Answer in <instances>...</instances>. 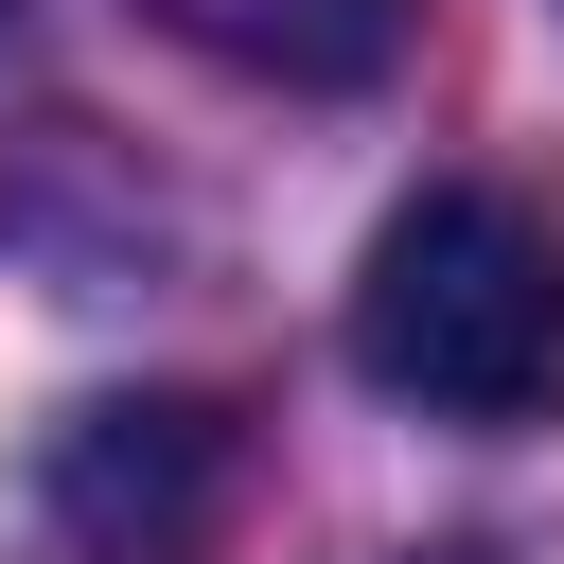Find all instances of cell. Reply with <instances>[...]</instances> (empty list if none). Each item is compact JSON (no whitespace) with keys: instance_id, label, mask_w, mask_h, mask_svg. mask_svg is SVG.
Masks as SVG:
<instances>
[{"instance_id":"1","label":"cell","mask_w":564,"mask_h":564,"mask_svg":"<svg viewBox=\"0 0 564 564\" xmlns=\"http://www.w3.org/2000/svg\"><path fill=\"white\" fill-rule=\"evenodd\" d=\"M352 370L423 423H564V229L494 176H423L352 264Z\"/></svg>"},{"instance_id":"2","label":"cell","mask_w":564,"mask_h":564,"mask_svg":"<svg viewBox=\"0 0 564 564\" xmlns=\"http://www.w3.org/2000/svg\"><path fill=\"white\" fill-rule=\"evenodd\" d=\"M229 511V405L212 388H123L35 458V564H194Z\"/></svg>"},{"instance_id":"3","label":"cell","mask_w":564,"mask_h":564,"mask_svg":"<svg viewBox=\"0 0 564 564\" xmlns=\"http://www.w3.org/2000/svg\"><path fill=\"white\" fill-rule=\"evenodd\" d=\"M141 18H159L176 53L247 70V88H370L423 0H141Z\"/></svg>"},{"instance_id":"4","label":"cell","mask_w":564,"mask_h":564,"mask_svg":"<svg viewBox=\"0 0 564 564\" xmlns=\"http://www.w3.org/2000/svg\"><path fill=\"white\" fill-rule=\"evenodd\" d=\"M388 564H511V546H388Z\"/></svg>"},{"instance_id":"5","label":"cell","mask_w":564,"mask_h":564,"mask_svg":"<svg viewBox=\"0 0 564 564\" xmlns=\"http://www.w3.org/2000/svg\"><path fill=\"white\" fill-rule=\"evenodd\" d=\"M0 18H18V0H0Z\"/></svg>"}]
</instances>
